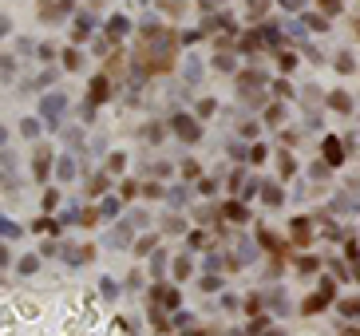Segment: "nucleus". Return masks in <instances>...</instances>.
<instances>
[{
  "mask_svg": "<svg viewBox=\"0 0 360 336\" xmlns=\"http://www.w3.org/2000/svg\"><path fill=\"white\" fill-rule=\"evenodd\" d=\"M179 135L182 138H198V127H194L191 119H179Z\"/></svg>",
  "mask_w": 360,
  "mask_h": 336,
  "instance_id": "obj_1",
  "label": "nucleus"
},
{
  "mask_svg": "<svg viewBox=\"0 0 360 336\" xmlns=\"http://www.w3.org/2000/svg\"><path fill=\"white\" fill-rule=\"evenodd\" d=\"M325 158H328V162H340V143H337V138H328V143H325Z\"/></svg>",
  "mask_w": 360,
  "mask_h": 336,
  "instance_id": "obj_2",
  "label": "nucleus"
},
{
  "mask_svg": "<svg viewBox=\"0 0 360 336\" xmlns=\"http://www.w3.org/2000/svg\"><path fill=\"white\" fill-rule=\"evenodd\" d=\"M103 91H107V84H103V79H96V84H91V99H103Z\"/></svg>",
  "mask_w": 360,
  "mask_h": 336,
  "instance_id": "obj_3",
  "label": "nucleus"
},
{
  "mask_svg": "<svg viewBox=\"0 0 360 336\" xmlns=\"http://www.w3.org/2000/svg\"><path fill=\"white\" fill-rule=\"evenodd\" d=\"M127 32V20H111V36H123Z\"/></svg>",
  "mask_w": 360,
  "mask_h": 336,
  "instance_id": "obj_4",
  "label": "nucleus"
}]
</instances>
